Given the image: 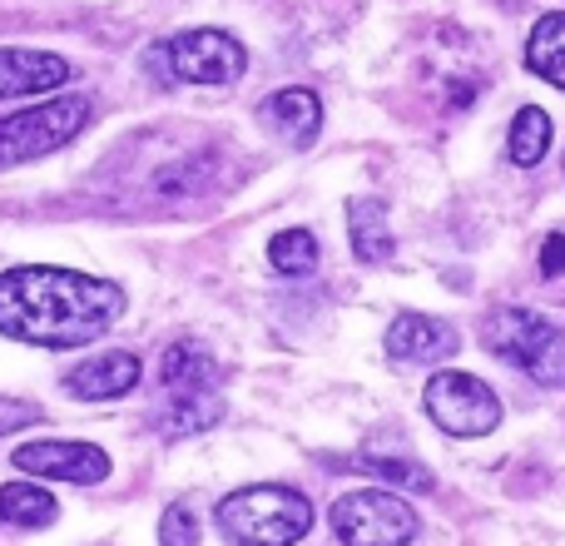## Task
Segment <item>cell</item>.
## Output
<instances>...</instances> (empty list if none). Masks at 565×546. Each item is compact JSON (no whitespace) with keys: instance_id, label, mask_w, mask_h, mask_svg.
I'll return each instance as SVG.
<instances>
[{"instance_id":"7a4b0ae2","label":"cell","mask_w":565,"mask_h":546,"mask_svg":"<svg viewBox=\"0 0 565 546\" xmlns=\"http://www.w3.org/2000/svg\"><path fill=\"white\" fill-rule=\"evenodd\" d=\"M214 522L234 546H292L312 532V502L278 482H258L228 492Z\"/></svg>"},{"instance_id":"603a6c76","label":"cell","mask_w":565,"mask_h":546,"mask_svg":"<svg viewBox=\"0 0 565 546\" xmlns=\"http://www.w3.org/2000/svg\"><path fill=\"white\" fill-rule=\"evenodd\" d=\"M145 70L154 80H164V85H174V65H169V40H154V45L145 50Z\"/></svg>"},{"instance_id":"9a60e30c","label":"cell","mask_w":565,"mask_h":546,"mask_svg":"<svg viewBox=\"0 0 565 546\" xmlns=\"http://www.w3.org/2000/svg\"><path fill=\"white\" fill-rule=\"evenodd\" d=\"M526 70L541 75L546 85L565 90V10H551V15L536 20L526 40Z\"/></svg>"},{"instance_id":"4fadbf2b","label":"cell","mask_w":565,"mask_h":546,"mask_svg":"<svg viewBox=\"0 0 565 546\" xmlns=\"http://www.w3.org/2000/svg\"><path fill=\"white\" fill-rule=\"evenodd\" d=\"M70 80L65 55H45V50H0V99L6 95H45Z\"/></svg>"},{"instance_id":"d4e9b609","label":"cell","mask_w":565,"mask_h":546,"mask_svg":"<svg viewBox=\"0 0 565 546\" xmlns=\"http://www.w3.org/2000/svg\"><path fill=\"white\" fill-rule=\"evenodd\" d=\"M471 95H477V85H471V80H451V109H467Z\"/></svg>"},{"instance_id":"ba28073f","label":"cell","mask_w":565,"mask_h":546,"mask_svg":"<svg viewBox=\"0 0 565 546\" xmlns=\"http://www.w3.org/2000/svg\"><path fill=\"white\" fill-rule=\"evenodd\" d=\"M20 472L45 482H75V487H95L109 477V458L95 442H25L10 452Z\"/></svg>"},{"instance_id":"7402d4cb","label":"cell","mask_w":565,"mask_h":546,"mask_svg":"<svg viewBox=\"0 0 565 546\" xmlns=\"http://www.w3.org/2000/svg\"><path fill=\"white\" fill-rule=\"evenodd\" d=\"M541 273H546V279H561L565 273V234L541 239Z\"/></svg>"},{"instance_id":"3957f363","label":"cell","mask_w":565,"mask_h":546,"mask_svg":"<svg viewBox=\"0 0 565 546\" xmlns=\"http://www.w3.org/2000/svg\"><path fill=\"white\" fill-rule=\"evenodd\" d=\"M481 348L521 368L541 388H565V328L531 308H491L481 323Z\"/></svg>"},{"instance_id":"9c48e42d","label":"cell","mask_w":565,"mask_h":546,"mask_svg":"<svg viewBox=\"0 0 565 546\" xmlns=\"http://www.w3.org/2000/svg\"><path fill=\"white\" fill-rule=\"evenodd\" d=\"M218 382H224L218 358L199 338H174L159 353V388H164V398H204V392H218Z\"/></svg>"},{"instance_id":"6da1fadb","label":"cell","mask_w":565,"mask_h":546,"mask_svg":"<svg viewBox=\"0 0 565 546\" xmlns=\"http://www.w3.org/2000/svg\"><path fill=\"white\" fill-rule=\"evenodd\" d=\"M125 313V288L79 269L20 264L0 273V333L35 348H85Z\"/></svg>"},{"instance_id":"484cf974","label":"cell","mask_w":565,"mask_h":546,"mask_svg":"<svg viewBox=\"0 0 565 546\" xmlns=\"http://www.w3.org/2000/svg\"><path fill=\"white\" fill-rule=\"evenodd\" d=\"M561 165H565V155H561Z\"/></svg>"},{"instance_id":"ac0fdd59","label":"cell","mask_w":565,"mask_h":546,"mask_svg":"<svg viewBox=\"0 0 565 546\" xmlns=\"http://www.w3.org/2000/svg\"><path fill=\"white\" fill-rule=\"evenodd\" d=\"M332 468L362 472V477H377V482L402 487V492H431L437 487V477H431L422 462H412V458H342V462H332Z\"/></svg>"},{"instance_id":"8992f818","label":"cell","mask_w":565,"mask_h":546,"mask_svg":"<svg viewBox=\"0 0 565 546\" xmlns=\"http://www.w3.org/2000/svg\"><path fill=\"white\" fill-rule=\"evenodd\" d=\"M427 412L451 438H487L501 422V398L471 372H437L427 382Z\"/></svg>"},{"instance_id":"e0dca14e","label":"cell","mask_w":565,"mask_h":546,"mask_svg":"<svg viewBox=\"0 0 565 546\" xmlns=\"http://www.w3.org/2000/svg\"><path fill=\"white\" fill-rule=\"evenodd\" d=\"M55 517H60L55 497H50L45 487H35V482H6V487H0V522H6V527L35 532V527H50Z\"/></svg>"},{"instance_id":"277c9868","label":"cell","mask_w":565,"mask_h":546,"mask_svg":"<svg viewBox=\"0 0 565 546\" xmlns=\"http://www.w3.org/2000/svg\"><path fill=\"white\" fill-rule=\"evenodd\" d=\"M85 125H89L85 95H55V99H45V105L6 115L0 119V169L25 165V159H40V155H55V149H65Z\"/></svg>"},{"instance_id":"5b68a950","label":"cell","mask_w":565,"mask_h":546,"mask_svg":"<svg viewBox=\"0 0 565 546\" xmlns=\"http://www.w3.org/2000/svg\"><path fill=\"white\" fill-rule=\"evenodd\" d=\"M328 522L342 546H407L422 532L417 512L397 492H342Z\"/></svg>"},{"instance_id":"52a82bcc","label":"cell","mask_w":565,"mask_h":546,"mask_svg":"<svg viewBox=\"0 0 565 546\" xmlns=\"http://www.w3.org/2000/svg\"><path fill=\"white\" fill-rule=\"evenodd\" d=\"M169 65H174V80H184V85H234V80H244L248 55L228 30L204 25L169 40Z\"/></svg>"},{"instance_id":"5bb4252c","label":"cell","mask_w":565,"mask_h":546,"mask_svg":"<svg viewBox=\"0 0 565 546\" xmlns=\"http://www.w3.org/2000/svg\"><path fill=\"white\" fill-rule=\"evenodd\" d=\"M348 234H352V254H358L362 264H387V259L397 254V239H392V229H387L382 199H352Z\"/></svg>"},{"instance_id":"44dd1931","label":"cell","mask_w":565,"mask_h":546,"mask_svg":"<svg viewBox=\"0 0 565 546\" xmlns=\"http://www.w3.org/2000/svg\"><path fill=\"white\" fill-rule=\"evenodd\" d=\"M159 542L164 546H199V517L189 502H169L159 517Z\"/></svg>"},{"instance_id":"30bf717a","label":"cell","mask_w":565,"mask_h":546,"mask_svg":"<svg viewBox=\"0 0 565 546\" xmlns=\"http://www.w3.org/2000/svg\"><path fill=\"white\" fill-rule=\"evenodd\" d=\"M461 348L457 328L431 313H397L387 328V353L397 363H441Z\"/></svg>"},{"instance_id":"8fae6325","label":"cell","mask_w":565,"mask_h":546,"mask_svg":"<svg viewBox=\"0 0 565 546\" xmlns=\"http://www.w3.org/2000/svg\"><path fill=\"white\" fill-rule=\"evenodd\" d=\"M135 382H139L135 353H99V358H85L79 368L65 372V392L85 402H115L125 392H135Z\"/></svg>"},{"instance_id":"7c38bea8","label":"cell","mask_w":565,"mask_h":546,"mask_svg":"<svg viewBox=\"0 0 565 546\" xmlns=\"http://www.w3.org/2000/svg\"><path fill=\"white\" fill-rule=\"evenodd\" d=\"M258 119H264L274 135H282L292 149H308L322 129V99L302 85H288V90H274V95L258 105Z\"/></svg>"},{"instance_id":"ffe728a7","label":"cell","mask_w":565,"mask_h":546,"mask_svg":"<svg viewBox=\"0 0 565 546\" xmlns=\"http://www.w3.org/2000/svg\"><path fill=\"white\" fill-rule=\"evenodd\" d=\"M268 259H274V269L282 279H308L318 269V239L308 229H282L274 239V249H268Z\"/></svg>"},{"instance_id":"2e32d148","label":"cell","mask_w":565,"mask_h":546,"mask_svg":"<svg viewBox=\"0 0 565 546\" xmlns=\"http://www.w3.org/2000/svg\"><path fill=\"white\" fill-rule=\"evenodd\" d=\"M224 418V398L204 392V398H164V408L154 412V432L164 438H194V432L214 428Z\"/></svg>"},{"instance_id":"cb8c5ba5","label":"cell","mask_w":565,"mask_h":546,"mask_svg":"<svg viewBox=\"0 0 565 546\" xmlns=\"http://www.w3.org/2000/svg\"><path fill=\"white\" fill-rule=\"evenodd\" d=\"M40 412L30 402H0V432H15V428H30Z\"/></svg>"},{"instance_id":"d6986e66","label":"cell","mask_w":565,"mask_h":546,"mask_svg":"<svg viewBox=\"0 0 565 546\" xmlns=\"http://www.w3.org/2000/svg\"><path fill=\"white\" fill-rule=\"evenodd\" d=\"M551 115L541 105H521V115L511 119V159H516L521 169H536L541 159H546V149H551Z\"/></svg>"}]
</instances>
